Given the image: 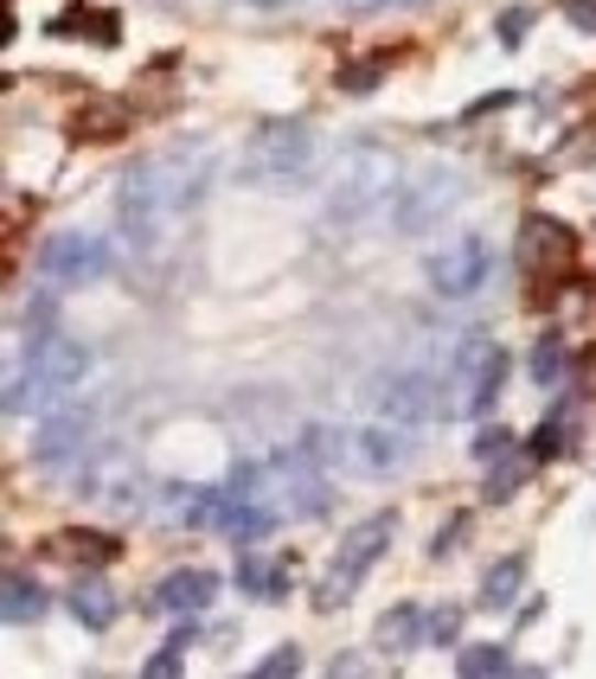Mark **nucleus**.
Listing matches in <instances>:
<instances>
[{"mask_svg":"<svg viewBox=\"0 0 596 679\" xmlns=\"http://www.w3.org/2000/svg\"><path fill=\"white\" fill-rule=\"evenodd\" d=\"M391 513H373V520H360V526L340 538V552H334V565H328V583H321V603L334 609V603H346L353 590H360V577L385 558V545H391Z\"/></svg>","mask_w":596,"mask_h":679,"instance_id":"1","label":"nucleus"},{"mask_svg":"<svg viewBox=\"0 0 596 679\" xmlns=\"http://www.w3.org/2000/svg\"><path fill=\"white\" fill-rule=\"evenodd\" d=\"M84 372H90V353H84V346H71V340H45V346L33 353V372L13 385V398H7V404H13V411H26V398L45 404V398L71 391Z\"/></svg>","mask_w":596,"mask_h":679,"instance_id":"2","label":"nucleus"},{"mask_svg":"<svg viewBox=\"0 0 596 679\" xmlns=\"http://www.w3.org/2000/svg\"><path fill=\"white\" fill-rule=\"evenodd\" d=\"M430 404H437V391H430V378H417V372H391L373 398L378 423H398V430H417L430 416Z\"/></svg>","mask_w":596,"mask_h":679,"instance_id":"3","label":"nucleus"},{"mask_svg":"<svg viewBox=\"0 0 596 679\" xmlns=\"http://www.w3.org/2000/svg\"><path fill=\"white\" fill-rule=\"evenodd\" d=\"M482 276H487V244H475V237H462L455 251L430 257V289H443V296H468V289H482Z\"/></svg>","mask_w":596,"mask_h":679,"instance_id":"4","label":"nucleus"},{"mask_svg":"<svg viewBox=\"0 0 596 679\" xmlns=\"http://www.w3.org/2000/svg\"><path fill=\"white\" fill-rule=\"evenodd\" d=\"M45 276L52 282H90V276H103V244L97 237H58L45 251Z\"/></svg>","mask_w":596,"mask_h":679,"instance_id":"5","label":"nucleus"},{"mask_svg":"<svg viewBox=\"0 0 596 679\" xmlns=\"http://www.w3.org/2000/svg\"><path fill=\"white\" fill-rule=\"evenodd\" d=\"M84 443H90V416L65 411V416H52V423L33 436V455H38V461H65V455H77Z\"/></svg>","mask_w":596,"mask_h":679,"instance_id":"6","label":"nucleus"},{"mask_svg":"<svg viewBox=\"0 0 596 679\" xmlns=\"http://www.w3.org/2000/svg\"><path fill=\"white\" fill-rule=\"evenodd\" d=\"M212 597H219V577H212V570H174V577L161 583V603L174 609V615H199Z\"/></svg>","mask_w":596,"mask_h":679,"instance_id":"7","label":"nucleus"},{"mask_svg":"<svg viewBox=\"0 0 596 679\" xmlns=\"http://www.w3.org/2000/svg\"><path fill=\"white\" fill-rule=\"evenodd\" d=\"M71 615L84 622V628H110V622H115V597H110V583H103V577H77V590H71Z\"/></svg>","mask_w":596,"mask_h":679,"instance_id":"8","label":"nucleus"},{"mask_svg":"<svg viewBox=\"0 0 596 679\" xmlns=\"http://www.w3.org/2000/svg\"><path fill=\"white\" fill-rule=\"evenodd\" d=\"M52 33L58 38H97V45H115V13H97V7H71V13H58L52 20Z\"/></svg>","mask_w":596,"mask_h":679,"instance_id":"9","label":"nucleus"},{"mask_svg":"<svg viewBox=\"0 0 596 679\" xmlns=\"http://www.w3.org/2000/svg\"><path fill=\"white\" fill-rule=\"evenodd\" d=\"M38 615H45V590H38L26 570H7V622H13V628H33Z\"/></svg>","mask_w":596,"mask_h":679,"instance_id":"10","label":"nucleus"},{"mask_svg":"<svg viewBox=\"0 0 596 679\" xmlns=\"http://www.w3.org/2000/svg\"><path fill=\"white\" fill-rule=\"evenodd\" d=\"M417 622H423V609H410V603L385 609V615H378V642L391 647V654H405V647H417L430 635V628H417Z\"/></svg>","mask_w":596,"mask_h":679,"instance_id":"11","label":"nucleus"},{"mask_svg":"<svg viewBox=\"0 0 596 679\" xmlns=\"http://www.w3.org/2000/svg\"><path fill=\"white\" fill-rule=\"evenodd\" d=\"M122 129H129V110H115V103H84L71 115L77 142H103V135H122Z\"/></svg>","mask_w":596,"mask_h":679,"instance_id":"12","label":"nucleus"},{"mask_svg":"<svg viewBox=\"0 0 596 679\" xmlns=\"http://www.w3.org/2000/svg\"><path fill=\"white\" fill-rule=\"evenodd\" d=\"M353 443H360V455H366V468H378V475H385L391 461H405V436H398L391 423H373V430H360Z\"/></svg>","mask_w":596,"mask_h":679,"instance_id":"13","label":"nucleus"},{"mask_svg":"<svg viewBox=\"0 0 596 679\" xmlns=\"http://www.w3.org/2000/svg\"><path fill=\"white\" fill-rule=\"evenodd\" d=\"M526 257H532V264L545 257L552 269H564V264H571V231L539 225V219H532V225H526Z\"/></svg>","mask_w":596,"mask_h":679,"instance_id":"14","label":"nucleus"},{"mask_svg":"<svg viewBox=\"0 0 596 679\" xmlns=\"http://www.w3.org/2000/svg\"><path fill=\"white\" fill-rule=\"evenodd\" d=\"M455 679H507V647H494V642L462 647V660H455Z\"/></svg>","mask_w":596,"mask_h":679,"instance_id":"15","label":"nucleus"},{"mask_svg":"<svg viewBox=\"0 0 596 679\" xmlns=\"http://www.w3.org/2000/svg\"><path fill=\"white\" fill-rule=\"evenodd\" d=\"M520 577H526L520 558H500V565L487 570V583H482V603L487 609H507L514 597H520Z\"/></svg>","mask_w":596,"mask_h":679,"instance_id":"16","label":"nucleus"},{"mask_svg":"<svg viewBox=\"0 0 596 679\" xmlns=\"http://www.w3.org/2000/svg\"><path fill=\"white\" fill-rule=\"evenodd\" d=\"M238 583H244V590H251V597H263V603H269V597H283V590H289V583H283V565H263V558H251V565L238 570Z\"/></svg>","mask_w":596,"mask_h":679,"instance_id":"17","label":"nucleus"},{"mask_svg":"<svg viewBox=\"0 0 596 679\" xmlns=\"http://www.w3.org/2000/svg\"><path fill=\"white\" fill-rule=\"evenodd\" d=\"M532 378H539V385H559V378H564V346H559V340L532 353Z\"/></svg>","mask_w":596,"mask_h":679,"instance_id":"18","label":"nucleus"},{"mask_svg":"<svg viewBox=\"0 0 596 679\" xmlns=\"http://www.w3.org/2000/svg\"><path fill=\"white\" fill-rule=\"evenodd\" d=\"M296 674H301V654H296V647H276L251 679H296Z\"/></svg>","mask_w":596,"mask_h":679,"instance_id":"19","label":"nucleus"},{"mask_svg":"<svg viewBox=\"0 0 596 679\" xmlns=\"http://www.w3.org/2000/svg\"><path fill=\"white\" fill-rule=\"evenodd\" d=\"M142 679H180V647H161L148 667H142Z\"/></svg>","mask_w":596,"mask_h":679,"instance_id":"20","label":"nucleus"},{"mask_svg":"<svg viewBox=\"0 0 596 679\" xmlns=\"http://www.w3.org/2000/svg\"><path fill=\"white\" fill-rule=\"evenodd\" d=\"M52 552H90V558H110V538H84V532H65Z\"/></svg>","mask_w":596,"mask_h":679,"instance_id":"21","label":"nucleus"},{"mask_svg":"<svg viewBox=\"0 0 596 679\" xmlns=\"http://www.w3.org/2000/svg\"><path fill=\"white\" fill-rule=\"evenodd\" d=\"M455 628H462V609H455V603L430 615V642H455Z\"/></svg>","mask_w":596,"mask_h":679,"instance_id":"22","label":"nucleus"},{"mask_svg":"<svg viewBox=\"0 0 596 679\" xmlns=\"http://www.w3.org/2000/svg\"><path fill=\"white\" fill-rule=\"evenodd\" d=\"M328 679H366V660H360V654H340L334 667H328Z\"/></svg>","mask_w":596,"mask_h":679,"instance_id":"23","label":"nucleus"},{"mask_svg":"<svg viewBox=\"0 0 596 679\" xmlns=\"http://www.w3.org/2000/svg\"><path fill=\"white\" fill-rule=\"evenodd\" d=\"M564 13H571L584 33H596V0H564Z\"/></svg>","mask_w":596,"mask_h":679,"instance_id":"24","label":"nucleus"}]
</instances>
